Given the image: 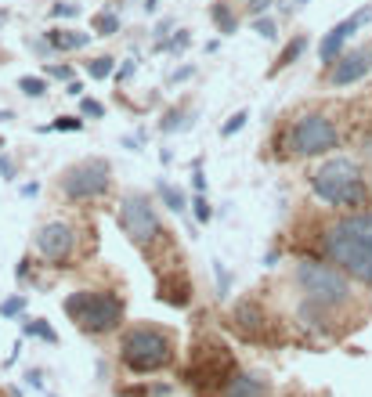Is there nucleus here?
Instances as JSON below:
<instances>
[{
    "label": "nucleus",
    "mask_w": 372,
    "mask_h": 397,
    "mask_svg": "<svg viewBox=\"0 0 372 397\" xmlns=\"http://www.w3.org/2000/svg\"><path fill=\"white\" fill-rule=\"evenodd\" d=\"M325 257L347 274L372 289V209H351L322 231Z\"/></svg>",
    "instance_id": "obj_1"
},
{
    "label": "nucleus",
    "mask_w": 372,
    "mask_h": 397,
    "mask_svg": "<svg viewBox=\"0 0 372 397\" xmlns=\"http://www.w3.org/2000/svg\"><path fill=\"white\" fill-rule=\"evenodd\" d=\"M311 192L336 209H358L368 202V177L358 159L332 156L311 170Z\"/></svg>",
    "instance_id": "obj_2"
},
{
    "label": "nucleus",
    "mask_w": 372,
    "mask_h": 397,
    "mask_svg": "<svg viewBox=\"0 0 372 397\" xmlns=\"http://www.w3.org/2000/svg\"><path fill=\"white\" fill-rule=\"evenodd\" d=\"M293 282L304 293V300L318 303V307H325L332 314L344 311V307H351V300H354L351 279L340 267L322 264V260H300L296 271H293Z\"/></svg>",
    "instance_id": "obj_3"
},
{
    "label": "nucleus",
    "mask_w": 372,
    "mask_h": 397,
    "mask_svg": "<svg viewBox=\"0 0 372 397\" xmlns=\"http://www.w3.org/2000/svg\"><path fill=\"white\" fill-rule=\"evenodd\" d=\"M119 361L138 376L163 372L174 365V336L160 325H134L119 343Z\"/></svg>",
    "instance_id": "obj_4"
},
{
    "label": "nucleus",
    "mask_w": 372,
    "mask_h": 397,
    "mask_svg": "<svg viewBox=\"0 0 372 397\" xmlns=\"http://www.w3.org/2000/svg\"><path fill=\"white\" fill-rule=\"evenodd\" d=\"M66 314L80 325V332L105 336V332H116L123 325V300L116 293L80 289V293L66 296Z\"/></svg>",
    "instance_id": "obj_5"
},
{
    "label": "nucleus",
    "mask_w": 372,
    "mask_h": 397,
    "mask_svg": "<svg viewBox=\"0 0 372 397\" xmlns=\"http://www.w3.org/2000/svg\"><path fill=\"white\" fill-rule=\"evenodd\" d=\"M286 148L300 159L311 156H329L332 148H340V127L325 112H304L296 116L286 130Z\"/></svg>",
    "instance_id": "obj_6"
},
{
    "label": "nucleus",
    "mask_w": 372,
    "mask_h": 397,
    "mask_svg": "<svg viewBox=\"0 0 372 397\" xmlns=\"http://www.w3.org/2000/svg\"><path fill=\"white\" fill-rule=\"evenodd\" d=\"M112 185V166L102 156H90L76 166H69L66 173L58 177V188L69 202H90V199H102Z\"/></svg>",
    "instance_id": "obj_7"
},
{
    "label": "nucleus",
    "mask_w": 372,
    "mask_h": 397,
    "mask_svg": "<svg viewBox=\"0 0 372 397\" xmlns=\"http://www.w3.org/2000/svg\"><path fill=\"white\" fill-rule=\"evenodd\" d=\"M119 228L138 246H152V242H160L167 235L160 213H156V202L148 195H138V192L119 199Z\"/></svg>",
    "instance_id": "obj_8"
},
{
    "label": "nucleus",
    "mask_w": 372,
    "mask_h": 397,
    "mask_svg": "<svg viewBox=\"0 0 372 397\" xmlns=\"http://www.w3.org/2000/svg\"><path fill=\"white\" fill-rule=\"evenodd\" d=\"M235 358L221 347V343H210L206 350L199 347L196 350V361H192V369H188V379L196 386H224L232 376H235Z\"/></svg>",
    "instance_id": "obj_9"
},
{
    "label": "nucleus",
    "mask_w": 372,
    "mask_h": 397,
    "mask_svg": "<svg viewBox=\"0 0 372 397\" xmlns=\"http://www.w3.org/2000/svg\"><path fill=\"white\" fill-rule=\"evenodd\" d=\"M37 253L44 257V260H51V264H69L73 260V253H76V231H73V224H66V221H51V224H44L40 231H37Z\"/></svg>",
    "instance_id": "obj_10"
},
{
    "label": "nucleus",
    "mask_w": 372,
    "mask_h": 397,
    "mask_svg": "<svg viewBox=\"0 0 372 397\" xmlns=\"http://www.w3.org/2000/svg\"><path fill=\"white\" fill-rule=\"evenodd\" d=\"M365 22H372V8H361V11H354L351 18H344V22H336L329 33L322 37V44H318V62L329 69L340 54H344V47H347V40L358 33V29L365 25Z\"/></svg>",
    "instance_id": "obj_11"
},
{
    "label": "nucleus",
    "mask_w": 372,
    "mask_h": 397,
    "mask_svg": "<svg viewBox=\"0 0 372 397\" xmlns=\"http://www.w3.org/2000/svg\"><path fill=\"white\" fill-rule=\"evenodd\" d=\"M372 73V47H354V51H344L329 66V83L332 87H351L358 80H365Z\"/></svg>",
    "instance_id": "obj_12"
},
{
    "label": "nucleus",
    "mask_w": 372,
    "mask_h": 397,
    "mask_svg": "<svg viewBox=\"0 0 372 397\" xmlns=\"http://www.w3.org/2000/svg\"><path fill=\"white\" fill-rule=\"evenodd\" d=\"M228 322H232V329H239L246 336V340H260L264 329H268V314L260 311V303H253V300L235 303L232 314H228Z\"/></svg>",
    "instance_id": "obj_13"
},
{
    "label": "nucleus",
    "mask_w": 372,
    "mask_h": 397,
    "mask_svg": "<svg viewBox=\"0 0 372 397\" xmlns=\"http://www.w3.org/2000/svg\"><path fill=\"white\" fill-rule=\"evenodd\" d=\"M221 397H268V379L257 372H235L221 386Z\"/></svg>",
    "instance_id": "obj_14"
},
{
    "label": "nucleus",
    "mask_w": 372,
    "mask_h": 397,
    "mask_svg": "<svg viewBox=\"0 0 372 397\" xmlns=\"http://www.w3.org/2000/svg\"><path fill=\"white\" fill-rule=\"evenodd\" d=\"M160 300L170 303V307H188L192 303V282L184 279V274H163L160 279Z\"/></svg>",
    "instance_id": "obj_15"
},
{
    "label": "nucleus",
    "mask_w": 372,
    "mask_h": 397,
    "mask_svg": "<svg viewBox=\"0 0 372 397\" xmlns=\"http://www.w3.org/2000/svg\"><path fill=\"white\" fill-rule=\"evenodd\" d=\"M95 33H80V29H47V44L54 51H83Z\"/></svg>",
    "instance_id": "obj_16"
},
{
    "label": "nucleus",
    "mask_w": 372,
    "mask_h": 397,
    "mask_svg": "<svg viewBox=\"0 0 372 397\" xmlns=\"http://www.w3.org/2000/svg\"><path fill=\"white\" fill-rule=\"evenodd\" d=\"M304 51H307V37L300 33V37H293V40L282 47V54H278V62L271 66V73H268V76H278V73H282L286 66H293V62H296V58H300Z\"/></svg>",
    "instance_id": "obj_17"
},
{
    "label": "nucleus",
    "mask_w": 372,
    "mask_h": 397,
    "mask_svg": "<svg viewBox=\"0 0 372 397\" xmlns=\"http://www.w3.org/2000/svg\"><path fill=\"white\" fill-rule=\"evenodd\" d=\"M156 195L163 199V206L167 209H174V213H184V209H188V202H184V195H181V188H174L170 185V181H156Z\"/></svg>",
    "instance_id": "obj_18"
},
{
    "label": "nucleus",
    "mask_w": 372,
    "mask_h": 397,
    "mask_svg": "<svg viewBox=\"0 0 372 397\" xmlns=\"http://www.w3.org/2000/svg\"><path fill=\"white\" fill-rule=\"evenodd\" d=\"M210 18H213V25L221 29L224 37H232V33H235V25H239V22H235V11L224 4V0H217V4L210 8Z\"/></svg>",
    "instance_id": "obj_19"
},
{
    "label": "nucleus",
    "mask_w": 372,
    "mask_h": 397,
    "mask_svg": "<svg viewBox=\"0 0 372 397\" xmlns=\"http://www.w3.org/2000/svg\"><path fill=\"white\" fill-rule=\"evenodd\" d=\"M90 25H95V37H112V33H119V15L116 11H98L95 18H90Z\"/></svg>",
    "instance_id": "obj_20"
},
{
    "label": "nucleus",
    "mask_w": 372,
    "mask_h": 397,
    "mask_svg": "<svg viewBox=\"0 0 372 397\" xmlns=\"http://www.w3.org/2000/svg\"><path fill=\"white\" fill-rule=\"evenodd\" d=\"M116 73V58L112 54H102V58H95V62H87V76L90 80H109Z\"/></svg>",
    "instance_id": "obj_21"
},
{
    "label": "nucleus",
    "mask_w": 372,
    "mask_h": 397,
    "mask_svg": "<svg viewBox=\"0 0 372 397\" xmlns=\"http://www.w3.org/2000/svg\"><path fill=\"white\" fill-rule=\"evenodd\" d=\"M22 332H25V336H40L44 343H54V340H58L54 329H51L44 318H25V322H22Z\"/></svg>",
    "instance_id": "obj_22"
},
{
    "label": "nucleus",
    "mask_w": 372,
    "mask_h": 397,
    "mask_svg": "<svg viewBox=\"0 0 372 397\" xmlns=\"http://www.w3.org/2000/svg\"><path fill=\"white\" fill-rule=\"evenodd\" d=\"M18 90H22L25 98H44L47 94V80L44 76H22L18 80Z\"/></svg>",
    "instance_id": "obj_23"
},
{
    "label": "nucleus",
    "mask_w": 372,
    "mask_h": 397,
    "mask_svg": "<svg viewBox=\"0 0 372 397\" xmlns=\"http://www.w3.org/2000/svg\"><path fill=\"white\" fill-rule=\"evenodd\" d=\"M188 44H192V33L177 29L170 40H156V51H174V54H181V51H188Z\"/></svg>",
    "instance_id": "obj_24"
},
{
    "label": "nucleus",
    "mask_w": 372,
    "mask_h": 397,
    "mask_svg": "<svg viewBox=\"0 0 372 397\" xmlns=\"http://www.w3.org/2000/svg\"><path fill=\"white\" fill-rule=\"evenodd\" d=\"M188 127H192V119H184V112H181V109H170V112L163 116V123H160V130H163V134L188 130Z\"/></svg>",
    "instance_id": "obj_25"
},
{
    "label": "nucleus",
    "mask_w": 372,
    "mask_h": 397,
    "mask_svg": "<svg viewBox=\"0 0 372 397\" xmlns=\"http://www.w3.org/2000/svg\"><path fill=\"white\" fill-rule=\"evenodd\" d=\"M253 33L264 37V40H278V25H275L271 15H257V18H253Z\"/></svg>",
    "instance_id": "obj_26"
},
{
    "label": "nucleus",
    "mask_w": 372,
    "mask_h": 397,
    "mask_svg": "<svg viewBox=\"0 0 372 397\" xmlns=\"http://www.w3.org/2000/svg\"><path fill=\"white\" fill-rule=\"evenodd\" d=\"M192 217H196L199 224H210V221H213V209H210V202H206L203 192H196V199H192Z\"/></svg>",
    "instance_id": "obj_27"
},
{
    "label": "nucleus",
    "mask_w": 372,
    "mask_h": 397,
    "mask_svg": "<svg viewBox=\"0 0 372 397\" xmlns=\"http://www.w3.org/2000/svg\"><path fill=\"white\" fill-rule=\"evenodd\" d=\"M51 15H54V18H80L83 8L73 4V0H58V4H51Z\"/></svg>",
    "instance_id": "obj_28"
},
{
    "label": "nucleus",
    "mask_w": 372,
    "mask_h": 397,
    "mask_svg": "<svg viewBox=\"0 0 372 397\" xmlns=\"http://www.w3.org/2000/svg\"><path fill=\"white\" fill-rule=\"evenodd\" d=\"M246 119H250V112H246V109H239V112L228 119V123L221 127V138H232V134H239V130L246 127Z\"/></svg>",
    "instance_id": "obj_29"
},
{
    "label": "nucleus",
    "mask_w": 372,
    "mask_h": 397,
    "mask_svg": "<svg viewBox=\"0 0 372 397\" xmlns=\"http://www.w3.org/2000/svg\"><path fill=\"white\" fill-rule=\"evenodd\" d=\"M25 311V296H8L4 303H0V314L4 318H18Z\"/></svg>",
    "instance_id": "obj_30"
},
{
    "label": "nucleus",
    "mask_w": 372,
    "mask_h": 397,
    "mask_svg": "<svg viewBox=\"0 0 372 397\" xmlns=\"http://www.w3.org/2000/svg\"><path fill=\"white\" fill-rule=\"evenodd\" d=\"M47 130H83V119L80 116H58Z\"/></svg>",
    "instance_id": "obj_31"
},
{
    "label": "nucleus",
    "mask_w": 372,
    "mask_h": 397,
    "mask_svg": "<svg viewBox=\"0 0 372 397\" xmlns=\"http://www.w3.org/2000/svg\"><path fill=\"white\" fill-rule=\"evenodd\" d=\"M80 116L102 119V116H105V105H102V102H95V98H80Z\"/></svg>",
    "instance_id": "obj_32"
},
{
    "label": "nucleus",
    "mask_w": 372,
    "mask_h": 397,
    "mask_svg": "<svg viewBox=\"0 0 372 397\" xmlns=\"http://www.w3.org/2000/svg\"><path fill=\"white\" fill-rule=\"evenodd\" d=\"M44 73H47L51 80H61V83H69V80H73V66H58V62H47V66H44Z\"/></svg>",
    "instance_id": "obj_33"
},
{
    "label": "nucleus",
    "mask_w": 372,
    "mask_h": 397,
    "mask_svg": "<svg viewBox=\"0 0 372 397\" xmlns=\"http://www.w3.org/2000/svg\"><path fill=\"white\" fill-rule=\"evenodd\" d=\"M213 274H217V286H221V296H228V289H232V274H228V267H224L221 260H213Z\"/></svg>",
    "instance_id": "obj_34"
},
{
    "label": "nucleus",
    "mask_w": 372,
    "mask_h": 397,
    "mask_svg": "<svg viewBox=\"0 0 372 397\" xmlns=\"http://www.w3.org/2000/svg\"><path fill=\"white\" fill-rule=\"evenodd\" d=\"M275 4H278V11H282V15H296L307 0H275Z\"/></svg>",
    "instance_id": "obj_35"
},
{
    "label": "nucleus",
    "mask_w": 372,
    "mask_h": 397,
    "mask_svg": "<svg viewBox=\"0 0 372 397\" xmlns=\"http://www.w3.org/2000/svg\"><path fill=\"white\" fill-rule=\"evenodd\" d=\"M134 73H138V62H134V58H127V62H123V66L116 69V80L123 83V80H131Z\"/></svg>",
    "instance_id": "obj_36"
},
{
    "label": "nucleus",
    "mask_w": 372,
    "mask_h": 397,
    "mask_svg": "<svg viewBox=\"0 0 372 397\" xmlns=\"http://www.w3.org/2000/svg\"><path fill=\"white\" fill-rule=\"evenodd\" d=\"M192 76H196V66H181V69L170 73V83H184V80H192Z\"/></svg>",
    "instance_id": "obj_37"
},
{
    "label": "nucleus",
    "mask_w": 372,
    "mask_h": 397,
    "mask_svg": "<svg viewBox=\"0 0 372 397\" xmlns=\"http://www.w3.org/2000/svg\"><path fill=\"white\" fill-rule=\"evenodd\" d=\"M15 159H8V156H0V177H4V181H15Z\"/></svg>",
    "instance_id": "obj_38"
},
{
    "label": "nucleus",
    "mask_w": 372,
    "mask_h": 397,
    "mask_svg": "<svg viewBox=\"0 0 372 397\" xmlns=\"http://www.w3.org/2000/svg\"><path fill=\"white\" fill-rule=\"evenodd\" d=\"M271 4H275V0H250V15H253V18H257V15H268Z\"/></svg>",
    "instance_id": "obj_39"
},
{
    "label": "nucleus",
    "mask_w": 372,
    "mask_h": 397,
    "mask_svg": "<svg viewBox=\"0 0 372 397\" xmlns=\"http://www.w3.org/2000/svg\"><path fill=\"white\" fill-rule=\"evenodd\" d=\"M192 188H196V192H203V195H206V173H203V170H199V166H196V173H192Z\"/></svg>",
    "instance_id": "obj_40"
},
{
    "label": "nucleus",
    "mask_w": 372,
    "mask_h": 397,
    "mask_svg": "<svg viewBox=\"0 0 372 397\" xmlns=\"http://www.w3.org/2000/svg\"><path fill=\"white\" fill-rule=\"evenodd\" d=\"M66 94H69V98H83V83H80V80H69V83H66Z\"/></svg>",
    "instance_id": "obj_41"
},
{
    "label": "nucleus",
    "mask_w": 372,
    "mask_h": 397,
    "mask_svg": "<svg viewBox=\"0 0 372 397\" xmlns=\"http://www.w3.org/2000/svg\"><path fill=\"white\" fill-rule=\"evenodd\" d=\"M170 25H174V22H170V18H163V22L156 25V33H152V37H156V40H167V33H170Z\"/></svg>",
    "instance_id": "obj_42"
},
{
    "label": "nucleus",
    "mask_w": 372,
    "mask_h": 397,
    "mask_svg": "<svg viewBox=\"0 0 372 397\" xmlns=\"http://www.w3.org/2000/svg\"><path fill=\"white\" fill-rule=\"evenodd\" d=\"M18 192H22V199H33V195L40 192V185H37V181H29V185H22Z\"/></svg>",
    "instance_id": "obj_43"
},
{
    "label": "nucleus",
    "mask_w": 372,
    "mask_h": 397,
    "mask_svg": "<svg viewBox=\"0 0 372 397\" xmlns=\"http://www.w3.org/2000/svg\"><path fill=\"white\" fill-rule=\"evenodd\" d=\"M25 383H29V386H37V390H44V379H40V372H29V376H25Z\"/></svg>",
    "instance_id": "obj_44"
},
{
    "label": "nucleus",
    "mask_w": 372,
    "mask_h": 397,
    "mask_svg": "<svg viewBox=\"0 0 372 397\" xmlns=\"http://www.w3.org/2000/svg\"><path fill=\"white\" fill-rule=\"evenodd\" d=\"M15 274H18V282H25V279H29V260H22V264L15 267Z\"/></svg>",
    "instance_id": "obj_45"
},
{
    "label": "nucleus",
    "mask_w": 372,
    "mask_h": 397,
    "mask_svg": "<svg viewBox=\"0 0 372 397\" xmlns=\"http://www.w3.org/2000/svg\"><path fill=\"white\" fill-rule=\"evenodd\" d=\"M361 156H365V159H372V134L361 141Z\"/></svg>",
    "instance_id": "obj_46"
},
{
    "label": "nucleus",
    "mask_w": 372,
    "mask_h": 397,
    "mask_svg": "<svg viewBox=\"0 0 372 397\" xmlns=\"http://www.w3.org/2000/svg\"><path fill=\"white\" fill-rule=\"evenodd\" d=\"M145 11H148V15H156V11H160V0H145Z\"/></svg>",
    "instance_id": "obj_47"
},
{
    "label": "nucleus",
    "mask_w": 372,
    "mask_h": 397,
    "mask_svg": "<svg viewBox=\"0 0 372 397\" xmlns=\"http://www.w3.org/2000/svg\"><path fill=\"white\" fill-rule=\"evenodd\" d=\"M123 148H131V152H141V148H138V138H123Z\"/></svg>",
    "instance_id": "obj_48"
},
{
    "label": "nucleus",
    "mask_w": 372,
    "mask_h": 397,
    "mask_svg": "<svg viewBox=\"0 0 372 397\" xmlns=\"http://www.w3.org/2000/svg\"><path fill=\"white\" fill-rule=\"evenodd\" d=\"M8 119H15V112L11 109H0V123H8Z\"/></svg>",
    "instance_id": "obj_49"
},
{
    "label": "nucleus",
    "mask_w": 372,
    "mask_h": 397,
    "mask_svg": "<svg viewBox=\"0 0 372 397\" xmlns=\"http://www.w3.org/2000/svg\"><path fill=\"white\" fill-rule=\"evenodd\" d=\"M8 22V11H0V25H4Z\"/></svg>",
    "instance_id": "obj_50"
},
{
    "label": "nucleus",
    "mask_w": 372,
    "mask_h": 397,
    "mask_svg": "<svg viewBox=\"0 0 372 397\" xmlns=\"http://www.w3.org/2000/svg\"><path fill=\"white\" fill-rule=\"evenodd\" d=\"M0 148H4V141H0Z\"/></svg>",
    "instance_id": "obj_51"
}]
</instances>
